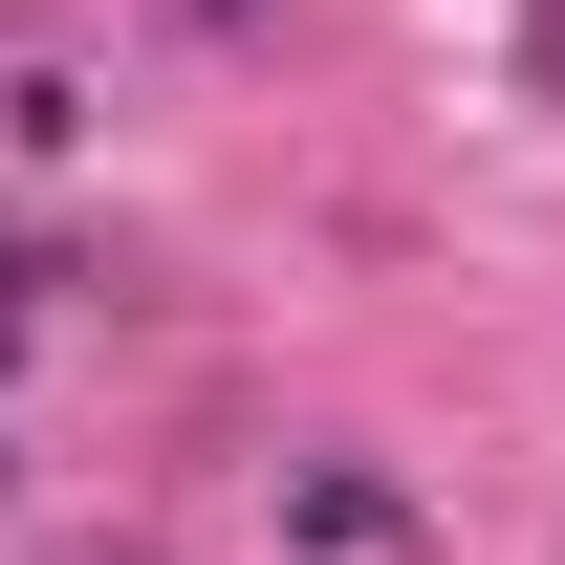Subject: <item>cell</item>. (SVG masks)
<instances>
[{"label": "cell", "mask_w": 565, "mask_h": 565, "mask_svg": "<svg viewBox=\"0 0 565 565\" xmlns=\"http://www.w3.org/2000/svg\"><path fill=\"white\" fill-rule=\"evenodd\" d=\"M0 500H22V457H0Z\"/></svg>", "instance_id": "7a4b0ae2"}, {"label": "cell", "mask_w": 565, "mask_h": 565, "mask_svg": "<svg viewBox=\"0 0 565 565\" xmlns=\"http://www.w3.org/2000/svg\"><path fill=\"white\" fill-rule=\"evenodd\" d=\"M196 22H262V0H196Z\"/></svg>", "instance_id": "6da1fadb"}]
</instances>
